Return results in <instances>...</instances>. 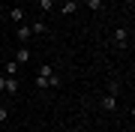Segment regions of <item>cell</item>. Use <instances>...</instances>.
I'll list each match as a JSON object with an SVG mask.
<instances>
[{"instance_id": "9a60e30c", "label": "cell", "mask_w": 135, "mask_h": 132, "mask_svg": "<svg viewBox=\"0 0 135 132\" xmlns=\"http://www.w3.org/2000/svg\"><path fill=\"white\" fill-rule=\"evenodd\" d=\"M123 3H126V6H129V9H132V6H135V0H123Z\"/></svg>"}, {"instance_id": "30bf717a", "label": "cell", "mask_w": 135, "mask_h": 132, "mask_svg": "<svg viewBox=\"0 0 135 132\" xmlns=\"http://www.w3.org/2000/svg\"><path fill=\"white\" fill-rule=\"evenodd\" d=\"M39 9H42V12H51L54 9V0H39Z\"/></svg>"}, {"instance_id": "52a82bcc", "label": "cell", "mask_w": 135, "mask_h": 132, "mask_svg": "<svg viewBox=\"0 0 135 132\" xmlns=\"http://www.w3.org/2000/svg\"><path fill=\"white\" fill-rule=\"evenodd\" d=\"M3 90H6V93H18V78H6Z\"/></svg>"}, {"instance_id": "6da1fadb", "label": "cell", "mask_w": 135, "mask_h": 132, "mask_svg": "<svg viewBox=\"0 0 135 132\" xmlns=\"http://www.w3.org/2000/svg\"><path fill=\"white\" fill-rule=\"evenodd\" d=\"M114 45H120V48L129 45V30H126V27H117L114 30Z\"/></svg>"}, {"instance_id": "7a4b0ae2", "label": "cell", "mask_w": 135, "mask_h": 132, "mask_svg": "<svg viewBox=\"0 0 135 132\" xmlns=\"http://www.w3.org/2000/svg\"><path fill=\"white\" fill-rule=\"evenodd\" d=\"M114 108H117V96H114V93L102 96V111H114Z\"/></svg>"}, {"instance_id": "5b68a950", "label": "cell", "mask_w": 135, "mask_h": 132, "mask_svg": "<svg viewBox=\"0 0 135 132\" xmlns=\"http://www.w3.org/2000/svg\"><path fill=\"white\" fill-rule=\"evenodd\" d=\"M60 12H63V15H75V12H78V3H75V0H66V3L60 6Z\"/></svg>"}, {"instance_id": "8992f818", "label": "cell", "mask_w": 135, "mask_h": 132, "mask_svg": "<svg viewBox=\"0 0 135 132\" xmlns=\"http://www.w3.org/2000/svg\"><path fill=\"white\" fill-rule=\"evenodd\" d=\"M30 36H33V33H30V24H18V39H21V42H27Z\"/></svg>"}, {"instance_id": "5bb4252c", "label": "cell", "mask_w": 135, "mask_h": 132, "mask_svg": "<svg viewBox=\"0 0 135 132\" xmlns=\"http://www.w3.org/2000/svg\"><path fill=\"white\" fill-rule=\"evenodd\" d=\"M6 117H9V111H6V108H3V105H0V123H3Z\"/></svg>"}, {"instance_id": "ba28073f", "label": "cell", "mask_w": 135, "mask_h": 132, "mask_svg": "<svg viewBox=\"0 0 135 132\" xmlns=\"http://www.w3.org/2000/svg\"><path fill=\"white\" fill-rule=\"evenodd\" d=\"M45 30H48L45 21H33V24H30V33H45Z\"/></svg>"}, {"instance_id": "9c48e42d", "label": "cell", "mask_w": 135, "mask_h": 132, "mask_svg": "<svg viewBox=\"0 0 135 132\" xmlns=\"http://www.w3.org/2000/svg\"><path fill=\"white\" fill-rule=\"evenodd\" d=\"M15 75H18V63L9 60V63H6V78H15Z\"/></svg>"}, {"instance_id": "3957f363", "label": "cell", "mask_w": 135, "mask_h": 132, "mask_svg": "<svg viewBox=\"0 0 135 132\" xmlns=\"http://www.w3.org/2000/svg\"><path fill=\"white\" fill-rule=\"evenodd\" d=\"M27 60H30V48H27V45H21L18 54H15V63H27Z\"/></svg>"}, {"instance_id": "8fae6325", "label": "cell", "mask_w": 135, "mask_h": 132, "mask_svg": "<svg viewBox=\"0 0 135 132\" xmlns=\"http://www.w3.org/2000/svg\"><path fill=\"white\" fill-rule=\"evenodd\" d=\"M39 75H42V78H51V75H54V66H39Z\"/></svg>"}, {"instance_id": "4fadbf2b", "label": "cell", "mask_w": 135, "mask_h": 132, "mask_svg": "<svg viewBox=\"0 0 135 132\" xmlns=\"http://www.w3.org/2000/svg\"><path fill=\"white\" fill-rule=\"evenodd\" d=\"M36 87H39V90H45V87H48V78H42V75H36Z\"/></svg>"}, {"instance_id": "277c9868", "label": "cell", "mask_w": 135, "mask_h": 132, "mask_svg": "<svg viewBox=\"0 0 135 132\" xmlns=\"http://www.w3.org/2000/svg\"><path fill=\"white\" fill-rule=\"evenodd\" d=\"M9 21H12V24H21V21H24V9H18V6L9 9Z\"/></svg>"}, {"instance_id": "7c38bea8", "label": "cell", "mask_w": 135, "mask_h": 132, "mask_svg": "<svg viewBox=\"0 0 135 132\" xmlns=\"http://www.w3.org/2000/svg\"><path fill=\"white\" fill-rule=\"evenodd\" d=\"M87 6H90L93 12H99V9H102V0H87Z\"/></svg>"}]
</instances>
